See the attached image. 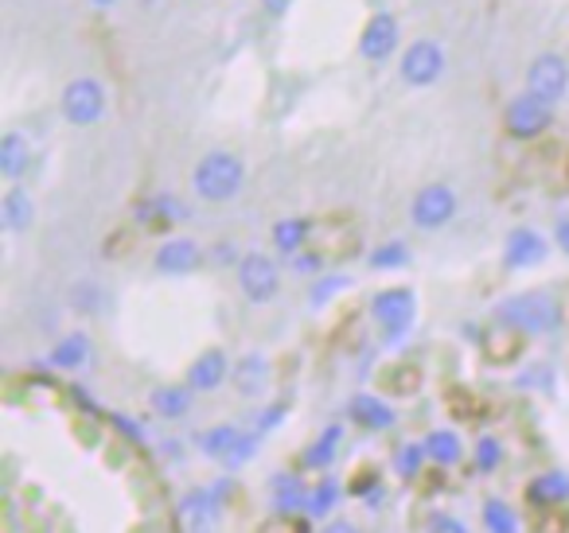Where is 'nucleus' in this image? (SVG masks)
<instances>
[{"label": "nucleus", "mask_w": 569, "mask_h": 533, "mask_svg": "<svg viewBox=\"0 0 569 533\" xmlns=\"http://www.w3.org/2000/svg\"><path fill=\"white\" fill-rule=\"evenodd\" d=\"M258 440H261L258 432H253V436H242V440H238V447H234V452H230L222 463H227V467H242V463L250 460L253 452H258Z\"/></svg>", "instance_id": "obj_33"}, {"label": "nucleus", "mask_w": 569, "mask_h": 533, "mask_svg": "<svg viewBox=\"0 0 569 533\" xmlns=\"http://www.w3.org/2000/svg\"><path fill=\"white\" fill-rule=\"evenodd\" d=\"M230 253H234L230 245H219V250H214V261H219V265H230V261H234Z\"/></svg>", "instance_id": "obj_41"}, {"label": "nucleus", "mask_w": 569, "mask_h": 533, "mask_svg": "<svg viewBox=\"0 0 569 533\" xmlns=\"http://www.w3.org/2000/svg\"><path fill=\"white\" fill-rule=\"evenodd\" d=\"M426 455L433 463H441V467H452V463H457L460 455H465V444H460L457 432L437 429V432H429V436H426Z\"/></svg>", "instance_id": "obj_23"}, {"label": "nucleus", "mask_w": 569, "mask_h": 533, "mask_svg": "<svg viewBox=\"0 0 569 533\" xmlns=\"http://www.w3.org/2000/svg\"><path fill=\"white\" fill-rule=\"evenodd\" d=\"M398 40H402V32H398L395 12H375V17L367 20L363 36H359V56H363L367 63H387L398 51Z\"/></svg>", "instance_id": "obj_10"}, {"label": "nucleus", "mask_w": 569, "mask_h": 533, "mask_svg": "<svg viewBox=\"0 0 569 533\" xmlns=\"http://www.w3.org/2000/svg\"><path fill=\"white\" fill-rule=\"evenodd\" d=\"M476 460H480V471H491L499 463V444L491 436L480 440V447H476Z\"/></svg>", "instance_id": "obj_35"}, {"label": "nucleus", "mask_w": 569, "mask_h": 533, "mask_svg": "<svg viewBox=\"0 0 569 533\" xmlns=\"http://www.w3.org/2000/svg\"><path fill=\"white\" fill-rule=\"evenodd\" d=\"M242 180H246V164L234 152H222V149L207 152L196 164V175H191L196 195L203 199V203H230V199L242 191Z\"/></svg>", "instance_id": "obj_2"}, {"label": "nucleus", "mask_w": 569, "mask_h": 533, "mask_svg": "<svg viewBox=\"0 0 569 533\" xmlns=\"http://www.w3.org/2000/svg\"><path fill=\"white\" fill-rule=\"evenodd\" d=\"M258 533H309V522L297 514H281V517H273V522L261 525Z\"/></svg>", "instance_id": "obj_32"}, {"label": "nucleus", "mask_w": 569, "mask_h": 533, "mask_svg": "<svg viewBox=\"0 0 569 533\" xmlns=\"http://www.w3.org/2000/svg\"><path fill=\"white\" fill-rule=\"evenodd\" d=\"M367 265L387 273V269H402L410 265V245L406 242H387V245H375V253L367 258Z\"/></svg>", "instance_id": "obj_28"}, {"label": "nucleus", "mask_w": 569, "mask_h": 533, "mask_svg": "<svg viewBox=\"0 0 569 533\" xmlns=\"http://www.w3.org/2000/svg\"><path fill=\"white\" fill-rule=\"evenodd\" d=\"M348 276H320L317 284H312V292H309V304L312 308H320V304H328V300L336 296L340 289H348Z\"/></svg>", "instance_id": "obj_31"}, {"label": "nucleus", "mask_w": 569, "mask_h": 533, "mask_svg": "<svg viewBox=\"0 0 569 533\" xmlns=\"http://www.w3.org/2000/svg\"><path fill=\"white\" fill-rule=\"evenodd\" d=\"M238 289L250 304H269L281 289V269L266 253H242L238 261Z\"/></svg>", "instance_id": "obj_6"}, {"label": "nucleus", "mask_w": 569, "mask_h": 533, "mask_svg": "<svg viewBox=\"0 0 569 533\" xmlns=\"http://www.w3.org/2000/svg\"><path fill=\"white\" fill-rule=\"evenodd\" d=\"M32 168V144H28L24 133H4L0 141V175L4 180H24V172Z\"/></svg>", "instance_id": "obj_15"}, {"label": "nucleus", "mask_w": 569, "mask_h": 533, "mask_svg": "<svg viewBox=\"0 0 569 533\" xmlns=\"http://www.w3.org/2000/svg\"><path fill=\"white\" fill-rule=\"evenodd\" d=\"M527 499L538 502V506H561V502L569 499V475L546 471V475H538L535 483L527 486Z\"/></svg>", "instance_id": "obj_17"}, {"label": "nucleus", "mask_w": 569, "mask_h": 533, "mask_svg": "<svg viewBox=\"0 0 569 533\" xmlns=\"http://www.w3.org/2000/svg\"><path fill=\"white\" fill-rule=\"evenodd\" d=\"M398 74H402V82H410V87H433L445 74V48L437 40H413L410 48L402 51Z\"/></svg>", "instance_id": "obj_8"}, {"label": "nucleus", "mask_w": 569, "mask_h": 533, "mask_svg": "<svg viewBox=\"0 0 569 533\" xmlns=\"http://www.w3.org/2000/svg\"><path fill=\"white\" fill-rule=\"evenodd\" d=\"M98 300H102L98 284H79V289H74V304H79L82 312H98Z\"/></svg>", "instance_id": "obj_34"}, {"label": "nucleus", "mask_w": 569, "mask_h": 533, "mask_svg": "<svg viewBox=\"0 0 569 533\" xmlns=\"http://www.w3.org/2000/svg\"><path fill=\"white\" fill-rule=\"evenodd\" d=\"M0 222H4L9 234H24L36 222V203L24 188H12L9 195H4V203H0Z\"/></svg>", "instance_id": "obj_16"}, {"label": "nucleus", "mask_w": 569, "mask_h": 533, "mask_svg": "<svg viewBox=\"0 0 569 533\" xmlns=\"http://www.w3.org/2000/svg\"><path fill=\"white\" fill-rule=\"evenodd\" d=\"M336 499H340V486H336L332 479H325V483H320L317 491H309V514L312 517L328 514V510L336 506Z\"/></svg>", "instance_id": "obj_30"}, {"label": "nucleus", "mask_w": 569, "mask_h": 533, "mask_svg": "<svg viewBox=\"0 0 569 533\" xmlns=\"http://www.w3.org/2000/svg\"><path fill=\"white\" fill-rule=\"evenodd\" d=\"M320 265H325V261H320L317 253H301V258H297V269H301V273H309V269L317 273Z\"/></svg>", "instance_id": "obj_37"}, {"label": "nucleus", "mask_w": 569, "mask_h": 533, "mask_svg": "<svg viewBox=\"0 0 569 533\" xmlns=\"http://www.w3.org/2000/svg\"><path fill=\"white\" fill-rule=\"evenodd\" d=\"M410 219L418 230H441L457 219V191L449 183H429L413 195L410 203Z\"/></svg>", "instance_id": "obj_7"}, {"label": "nucleus", "mask_w": 569, "mask_h": 533, "mask_svg": "<svg viewBox=\"0 0 569 533\" xmlns=\"http://www.w3.org/2000/svg\"><path fill=\"white\" fill-rule=\"evenodd\" d=\"M320 533H359V530L351 522H332V525H325Z\"/></svg>", "instance_id": "obj_40"}, {"label": "nucleus", "mask_w": 569, "mask_h": 533, "mask_svg": "<svg viewBox=\"0 0 569 533\" xmlns=\"http://www.w3.org/2000/svg\"><path fill=\"white\" fill-rule=\"evenodd\" d=\"M266 382H269V362L261 359V354H246V359L234 366L238 393H250V398H258V393L266 390Z\"/></svg>", "instance_id": "obj_22"}, {"label": "nucleus", "mask_w": 569, "mask_h": 533, "mask_svg": "<svg viewBox=\"0 0 569 533\" xmlns=\"http://www.w3.org/2000/svg\"><path fill=\"white\" fill-rule=\"evenodd\" d=\"M309 234H312L309 219H281L273 227V245L281 253H301L305 242H309Z\"/></svg>", "instance_id": "obj_24"}, {"label": "nucleus", "mask_w": 569, "mask_h": 533, "mask_svg": "<svg viewBox=\"0 0 569 533\" xmlns=\"http://www.w3.org/2000/svg\"><path fill=\"white\" fill-rule=\"evenodd\" d=\"M340 440H343V429H340V424H332V429L320 432L317 444H312L309 452H305V460H309V467H328V463L336 460V447H340Z\"/></svg>", "instance_id": "obj_27"}, {"label": "nucleus", "mask_w": 569, "mask_h": 533, "mask_svg": "<svg viewBox=\"0 0 569 533\" xmlns=\"http://www.w3.org/2000/svg\"><path fill=\"white\" fill-rule=\"evenodd\" d=\"M503 121H507V133H511L515 141H535V137H542L546 129L553 125V110L538 102V98L519 94L507 102Z\"/></svg>", "instance_id": "obj_9"}, {"label": "nucleus", "mask_w": 569, "mask_h": 533, "mask_svg": "<svg viewBox=\"0 0 569 533\" xmlns=\"http://www.w3.org/2000/svg\"><path fill=\"white\" fill-rule=\"evenodd\" d=\"M59 110L71 125L87 129V125H98L106 113V87L98 79H74L67 82L63 98H59Z\"/></svg>", "instance_id": "obj_5"}, {"label": "nucleus", "mask_w": 569, "mask_h": 533, "mask_svg": "<svg viewBox=\"0 0 569 533\" xmlns=\"http://www.w3.org/2000/svg\"><path fill=\"white\" fill-rule=\"evenodd\" d=\"M546 253H550V245H546V238L538 234V230L515 227L511 234H507V242H503V265L515 269V273H522V269L542 265Z\"/></svg>", "instance_id": "obj_11"}, {"label": "nucleus", "mask_w": 569, "mask_h": 533, "mask_svg": "<svg viewBox=\"0 0 569 533\" xmlns=\"http://www.w3.org/2000/svg\"><path fill=\"white\" fill-rule=\"evenodd\" d=\"M230 374H234V370H230L227 351L211 346V351H203L188 366V385H191V393H211V390H219V385L227 382Z\"/></svg>", "instance_id": "obj_13"}, {"label": "nucleus", "mask_w": 569, "mask_h": 533, "mask_svg": "<svg viewBox=\"0 0 569 533\" xmlns=\"http://www.w3.org/2000/svg\"><path fill=\"white\" fill-rule=\"evenodd\" d=\"M289 4H293V0H261V9H266L269 17H281V12L289 9Z\"/></svg>", "instance_id": "obj_38"}, {"label": "nucleus", "mask_w": 569, "mask_h": 533, "mask_svg": "<svg viewBox=\"0 0 569 533\" xmlns=\"http://www.w3.org/2000/svg\"><path fill=\"white\" fill-rule=\"evenodd\" d=\"M277 421H284V405H273V409H269L266 416H261V424H258V436H266V432L273 429Z\"/></svg>", "instance_id": "obj_36"}, {"label": "nucleus", "mask_w": 569, "mask_h": 533, "mask_svg": "<svg viewBox=\"0 0 569 533\" xmlns=\"http://www.w3.org/2000/svg\"><path fill=\"white\" fill-rule=\"evenodd\" d=\"M351 416H356L363 429H390V424L398 421L395 409H390L387 401L371 398V393H359V398L351 401Z\"/></svg>", "instance_id": "obj_19"}, {"label": "nucleus", "mask_w": 569, "mask_h": 533, "mask_svg": "<svg viewBox=\"0 0 569 533\" xmlns=\"http://www.w3.org/2000/svg\"><path fill=\"white\" fill-rule=\"evenodd\" d=\"M149 405L157 409L160 416L176 421L191 409V385H160V390L149 393Z\"/></svg>", "instance_id": "obj_21"}, {"label": "nucleus", "mask_w": 569, "mask_h": 533, "mask_svg": "<svg viewBox=\"0 0 569 533\" xmlns=\"http://www.w3.org/2000/svg\"><path fill=\"white\" fill-rule=\"evenodd\" d=\"M199 265H203V250H199V242H191V238H168L157 250V258H152V269L164 276H188V273H196Z\"/></svg>", "instance_id": "obj_12"}, {"label": "nucleus", "mask_w": 569, "mask_h": 533, "mask_svg": "<svg viewBox=\"0 0 569 533\" xmlns=\"http://www.w3.org/2000/svg\"><path fill=\"white\" fill-rule=\"evenodd\" d=\"M483 530L488 533H522V525H519V514H515L503 499H488L483 502Z\"/></svg>", "instance_id": "obj_26"}, {"label": "nucleus", "mask_w": 569, "mask_h": 533, "mask_svg": "<svg viewBox=\"0 0 569 533\" xmlns=\"http://www.w3.org/2000/svg\"><path fill=\"white\" fill-rule=\"evenodd\" d=\"M421 460H426V444H406L395 452V471L402 479H413L421 471Z\"/></svg>", "instance_id": "obj_29"}, {"label": "nucleus", "mask_w": 569, "mask_h": 533, "mask_svg": "<svg viewBox=\"0 0 569 533\" xmlns=\"http://www.w3.org/2000/svg\"><path fill=\"white\" fill-rule=\"evenodd\" d=\"M553 238H558V245L569 253V219H561V222H558V230H553Z\"/></svg>", "instance_id": "obj_39"}, {"label": "nucleus", "mask_w": 569, "mask_h": 533, "mask_svg": "<svg viewBox=\"0 0 569 533\" xmlns=\"http://www.w3.org/2000/svg\"><path fill=\"white\" fill-rule=\"evenodd\" d=\"M90 4H94V9H113L118 0H90Z\"/></svg>", "instance_id": "obj_42"}, {"label": "nucleus", "mask_w": 569, "mask_h": 533, "mask_svg": "<svg viewBox=\"0 0 569 533\" xmlns=\"http://www.w3.org/2000/svg\"><path fill=\"white\" fill-rule=\"evenodd\" d=\"M527 94L538 98L542 105H558L561 98L569 94V63L561 56H553V51H546V56L530 59L527 67Z\"/></svg>", "instance_id": "obj_4"}, {"label": "nucleus", "mask_w": 569, "mask_h": 533, "mask_svg": "<svg viewBox=\"0 0 569 533\" xmlns=\"http://www.w3.org/2000/svg\"><path fill=\"white\" fill-rule=\"evenodd\" d=\"M496 320L519 335H550L561 323V304L550 292H519L496 308Z\"/></svg>", "instance_id": "obj_1"}, {"label": "nucleus", "mask_w": 569, "mask_h": 533, "mask_svg": "<svg viewBox=\"0 0 569 533\" xmlns=\"http://www.w3.org/2000/svg\"><path fill=\"white\" fill-rule=\"evenodd\" d=\"M238 440H242V432H238L234 424H219V429H207L203 436H199V447H203V455H211V460H227L238 447Z\"/></svg>", "instance_id": "obj_25"}, {"label": "nucleus", "mask_w": 569, "mask_h": 533, "mask_svg": "<svg viewBox=\"0 0 569 533\" xmlns=\"http://www.w3.org/2000/svg\"><path fill=\"white\" fill-rule=\"evenodd\" d=\"M371 315L387 335V343H402L413 328V315H418V300L410 289H382L371 300Z\"/></svg>", "instance_id": "obj_3"}, {"label": "nucleus", "mask_w": 569, "mask_h": 533, "mask_svg": "<svg viewBox=\"0 0 569 533\" xmlns=\"http://www.w3.org/2000/svg\"><path fill=\"white\" fill-rule=\"evenodd\" d=\"M137 219L149 230H168L172 222L188 219V207L172 195H152V199H144V203H137Z\"/></svg>", "instance_id": "obj_14"}, {"label": "nucleus", "mask_w": 569, "mask_h": 533, "mask_svg": "<svg viewBox=\"0 0 569 533\" xmlns=\"http://www.w3.org/2000/svg\"><path fill=\"white\" fill-rule=\"evenodd\" d=\"M87 359H90V339L82 335V331H74V335L59 339L56 351L48 354V362L56 370H79V366H87Z\"/></svg>", "instance_id": "obj_18"}, {"label": "nucleus", "mask_w": 569, "mask_h": 533, "mask_svg": "<svg viewBox=\"0 0 569 533\" xmlns=\"http://www.w3.org/2000/svg\"><path fill=\"white\" fill-rule=\"evenodd\" d=\"M183 517H188V533H211L219 510H214L207 491H191L188 499H183Z\"/></svg>", "instance_id": "obj_20"}]
</instances>
